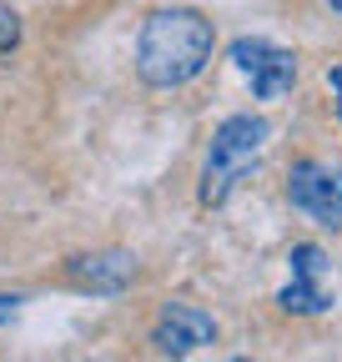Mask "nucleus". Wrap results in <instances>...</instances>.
I'll list each match as a JSON object with an SVG mask.
<instances>
[{
	"mask_svg": "<svg viewBox=\"0 0 342 362\" xmlns=\"http://www.w3.org/2000/svg\"><path fill=\"white\" fill-rule=\"evenodd\" d=\"M20 45V16L11 6H0V56H11Z\"/></svg>",
	"mask_w": 342,
	"mask_h": 362,
	"instance_id": "6e6552de",
	"label": "nucleus"
},
{
	"mask_svg": "<svg viewBox=\"0 0 342 362\" xmlns=\"http://www.w3.org/2000/svg\"><path fill=\"white\" fill-rule=\"evenodd\" d=\"M66 277H71V287H81V292L116 297V292L131 287V277H136V257H131V252H116V247H111V252H86V257H71Z\"/></svg>",
	"mask_w": 342,
	"mask_h": 362,
	"instance_id": "0eeeda50",
	"label": "nucleus"
},
{
	"mask_svg": "<svg viewBox=\"0 0 342 362\" xmlns=\"http://www.w3.org/2000/svg\"><path fill=\"white\" fill-rule=\"evenodd\" d=\"M211 342H217V317L196 302H166L151 327V347L161 357H191Z\"/></svg>",
	"mask_w": 342,
	"mask_h": 362,
	"instance_id": "423d86ee",
	"label": "nucleus"
},
{
	"mask_svg": "<svg viewBox=\"0 0 342 362\" xmlns=\"http://www.w3.org/2000/svg\"><path fill=\"white\" fill-rule=\"evenodd\" d=\"M227 56H232V66L247 76V86H252L256 101H282V96H292V86H297V56L287 51V45H277V40H267V35H237Z\"/></svg>",
	"mask_w": 342,
	"mask_h": 362,
	"instance_id": "7ed1b4c3",
	"label": "nucleus"
},
{
	"mask_svg": "<svg viewBox=\"0 0 342 362\" xmlns=\"http://www.w3.org/2000/svg\"><path fill=\"white\" fill-rule=\"evenodd\" d=\"M287 267H292V282L277 292V307L292 312V317H322L337 307L332 297V262L317 242H297L287 252Z\"/></svg>",
	"mask_w": 342,
	"mask_h": 362,
	"instance_id": "20e7f679",
	"label": "nucleus"
},
{
	"mask_svg": "<svg viewBox=\"0 0 342 362\" xmlns=\"http://www.w3.org/2000/svg\"><path fill=\"white\" fill-rule=\"evenodd\" d=\"M287 202L292 211L312 216L327 232H342V166L332 161H297L287 171Z\"/></svg>",
	"mask_w": 342,
	"mask_h": 362,
	"instance_id": "39448f33",
	"label": "nucleus"
},
{
	"mask_svg": "<svg viewBox=\"0 0 342 362\" xmlns=\"http://www.w3.org/2000/svg\"><path fill=\"white\" fill-rule=\"evenodd\" d=\"M327 90H332V111H337V121H342V61L327 66Z\"/></svg>",
	"mask_w": 342,
	"mask_h": 362,
	"instance_id": "1a4fd4ad",
	"label": "nucleus"
},
{
	"mask_svg": "<svg viewBox=\"0 0 342 362\" xmlns=\"http://www.w3.org/2000/svg\"><path fill=\"white\" fill-rule=\"evenodd\" d=\"M327 11H332V16H337V21H342V0H327Z\"/></svg>",
	"mask_w": 342,
	"mask_h": 362,
	"instance_id": "9b49d317",
	"label": "nucleus"
},
{
	"mask_svg": "<svg viewBox=\"0 0 342 362\" xmlns=\"http://www.w3.org/2000/svg\"><path fill=\"white\" fill-rule=\"evenodd\" d=\"M267 141H272L267 116H252V111H237L211 131V146H206V161H201V187H196L201 206H211V211L227 206L232 192L256 171Z\"/></svg>",
	"mask_w": 342,
	"mask_h": 362,
	"instance_id": "f03ea898",
	"label": "nucleus"
},
{
	"mask_svg": "<svg viewBox=\"0 0 342 362\" xmlns=\"http://www.w3.org/2000/svg\"><path fill=\"white\" fill-rule=\"evenodd\" d=\"M211 51H217V30L211 21L191 6H166L151 11L141 21L136 35V76L151 90H177L187 81H196L211 66Z\"/></svg>",
	"mask_w": 342,
	"mask_h": 362,
	"instance_id": "f257e3e1",
	"label": "nucleus"
},
{
	"mask_svg": "<svg viewBox=\"0 0 342 362\" xmlns=\"http://www.w3.org/2000/svg\"><path fill=\"white\" fill-rule=\"evenodd\" d=\"M16 312H20V297H0V322H11Z\"/></svg>",
	"mask_w": 342,
	"mask_h": 362,
	"instance_id": "9d476101",
	"label": "nucleus"
}]
</instances>
